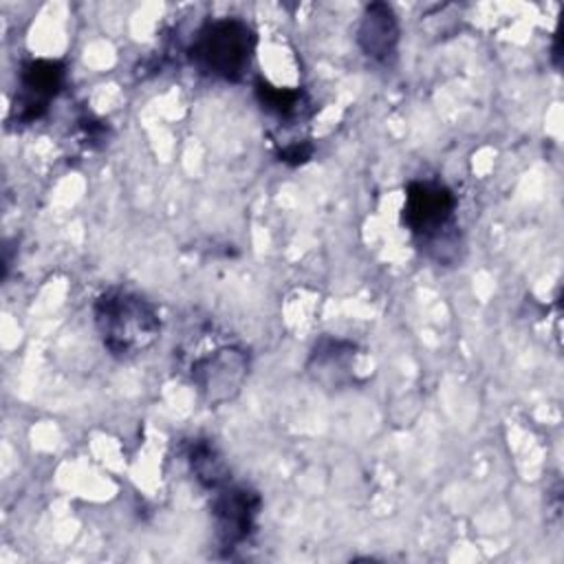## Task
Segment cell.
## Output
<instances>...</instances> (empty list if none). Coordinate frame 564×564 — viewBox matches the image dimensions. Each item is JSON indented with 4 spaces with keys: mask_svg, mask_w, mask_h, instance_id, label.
<instances>
[{
    "mask_svg": "<svg viewBox=\"0 0 564 564\" xmlns=\"http://www.w3.org/2000/svg\"><path fill=\"white\" fill-rule=\"evenodd\" d=\"M357 346L352 341L346 339H337V337H322L313 350H311V361L308 366L313 368V372H317L322 379L326 375H339L348 370V364L355 357Z\"/></svg>",
    "mask_w": 564,
    "mask_h": 564,
    "instance_id": "cell-9",
    "label": "cell"
},
{
    "mask_svg": "<svg viewBox=\"0 0 564 564\" xmlns=\"http://www.w3.org/2000/svg\"><path fill=\"white\" fill-rule=\"evenodd\" d=\"M551 57H553V64H555V68H560V37H557V33H555V37H553Z\"/></svg>",
    "mask_w": 564,
    "mask_h": 564,
    "instance_id": "cell-12",
    "label": "cell"
},
{
    "mask_svg": "<svg viewBox=\"0 0 564 564\" xmlns=\"http://www.w3.org/2000/svg\"><path fill=\"white\" fill-rule=\"evenodd\" d=\"M256 53V33L240 18L212 20L198 29L192 46V64L212 77L240 82Z\"/></svg>",
    "mask_w": 564,
    "mask_h": 564,
    "instance_id": "cell-3",
    "label": "cell"
},
{
    "mask_svg": "<svg viewBox=\"0 0 564 564\" xmlns=\"http://www.w3.org/2000/svg\"><path fill=\"white\" fill-rule=\"evenodd\" d=\"M311 154H313V145L308 141H291L289 145L278 150L280 161H284L289 165H300V163L308 161Z\"/></svg>",
    "mask_w": 564,
    "mask_h": 564,
    "instance_id": "cell-11",
    "label": "cell"
},
{
    "mask_svg": "<svg viewBox=\"0 0 564 564\" xmlns=\"http://www.w3.org/2000/svg\"><path fill=\"white\" fill-rule=\"evenodd\" d=\"M95 326L104 348L117 359L148 350L161 335V317L150 300L128 289H106L93 304Z\"/></svg>",
    "mask_w": 564,
    "mask_h": 564,
    "instance_id": "cell-2",
    "label": "cell"
},
{
    "mask_svg": "<svg viewBox=\"0 0 564 564\" xmlns=\"http://www.w3.org/2000/svg\"><path fill=\"white\" fill-rule=\"evenodd\" d=\"M66 66L57 59H29L20 68V93L15 97L13 117L18 123L37 121L48 101L62 90Z\"/></svg>",
    "mask_w": 564,
    "mask_h": 564,
    "instance_id": "cell-6",
    "label": "cell"
},
{
    "mask_svg": "<svg viewBox=\"0 0 564 564\" xmlns=\"http://www.w3.org/2000/svg\"><path fill=\"white\" fill-rule=\"evenodd\" d=\"M256 97L262 110L271 112L278 119H295L302 115V104H306V95L295 88H278L267 79H256Z\"/></svg>",
    "mask_w": 564,
    "mask_h": 564,
    "instance_id": "cell-10",
    "label": "cell"
},
{
    "mask_svg": "<svg viewBox=\"0 0 564 564\" xmlns=\"http://www.w3.org/2000/svg\"><path fill=\"white\" fill-rule=\"evenodd\" d=\"M456 196L441 181H410L405 187L403 225L416 245L436 262L458 260L460 231L456 225Z\"/></svg>",
    "mask_w": 564,
    "mask_h": 564,
    "instance_id": "cell-1",
    "label": "cell"
},
{
    "mask_svg": "<svg viewBox=\"0 0 564 564\" xmlns=\"http://www.w3.org/2000/svg\"><path fill=\"white\" fill-rule=\"evenodd\" d=\"M260 505V494L253 491L251 487L227 482L225 487L218 489L212 502V516L220 549L234 551L251 535Z\"/></svg>",
    "mask_w": 564,
    "mask_h": 564,
    "instance_id": "cell-5",
    "label": "cell"
},
{
    "mask_svg": "<svg viewBox=\"0 0 564 564\" xmlns=\"http://www.w3.org/2000/svg\"><path fill=\"white\" fill-rule=\"evenodd\" d=\"M192 381L209 403L229 401L249 375V355L240 346H218L192 361Z\"/></svg>",
    "mask_w": 564,
    "mask_h": 564,
    "instance_id": "cell-4",
    "label": "cell"
},
{
    "mask_svg": "<svg viewBox=\"0 0 564 564\" xmlns=\"http://www.w3.org/2000/svg\"><path fill=\"white\" fill-rule=\"evenodd\" d=\"M401 29L397 13L386 2H370L357 29V44L375 62H388L399 46Z\"/></svg>",
    "mask_w": 564,
    "mask_h": 564,
    "instance_id": "cell-7",
    "label": "cell"
},
{
    "mask_svg": "<svg viewBox=\"0 0 564 564\" xmlns=\"http://www.w3.org/2000/svg\"><path fill=\"white\" fill-rule=\"evenodd\" d=\"M187 463L205 489H220L229 482V465L209 438H194L187 447Z\"/></svg>",
    "mask_w": 564,
    "mask_h": 564,
    "instance_id": "cell-8",
    "label": "cell"
}]
</instances>
